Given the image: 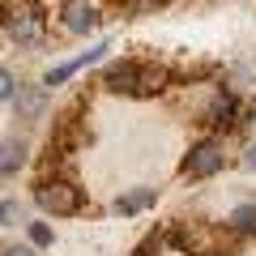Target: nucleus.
<instances>
[{"label":"nucleus","mask_w":256,"mask_h":256,"mask_svg":"<svg viewBox=\"0 0 256 256\" xmlns=\"http://www.w3.org/2000/svg\"><path fill=\"white\" fill-rule=\"evenodd\" d=\"M60 18L68 34H90V30H98V4L94 0H64Z\"/></svg>","instance_id":"423d86ee"},{"label":"nucleus","mask_w":256,"mask_h":256,"mask_svg":"<svg viewBox=\"0 0 256 256\" xmlns=\"http://www.w3.org/2000/svg\"><path fill=\"white\" fill-rule=\"evenodd\" d=\"M22 218V205L18 201H0V226H13Z\"/></svg>","instance_id":"2eb2a0df"},{"label":"nucleus","mask_w":256,"mask_h":256,"mask_svg":"<svg viewBox=\"0 0 256 256\" xmlns=\"http://www.w3.org/2000/svg\"><path fill=\"white\" fill-rule=\"evenodd\" d=\"M4 26L22 47H38L47 38V22H43V4L38 0H13L4 9Z\"/></svg>","instance_id":"7ed1b4c3"},{"label":"nucleus","mask_w":256,"mask_h":256,"mask_svg":"<svg viewBox=\"0 0 256 256\" xmlns=\"http://www.w3.org/2000/svg\"><path fill=\"white\" fill-rule=\"evenodd\" d=\"M222 162H226L222 141L218 137H205V141H196V146L188 150V158H184V175H192V180H210V175L222 171Z\"/></svg>","instance_id":"39448f33"},{"label":"nucleus","mask_w":256,"mask_h":256,"mask_svg":"<svg viewBox=\"0 0 256 256\" xmlns=\"http://www.w3.org/2000/svg\"><path fill=\"white\" fill-rule=\"evenodd\" d=\"M102 86L116 94H132V98H146V94H158L166 86V68L162 64H141V60H120L102 73Z\"/></svg>","instance_id":"f03ea898"},{"label":"nucleus","mask_w":256,"mask_h":256,"mask_svg":"<svg viewBox=\"0 0 256 256\" xmlns=\"http://www.w3.org/2000/svg\"><path fill=\"white\" fill-rule=\"evenodd\" d=\"M22 162H26V141H22V137H4V141H0V180L13 175Z\"/></svg>","instance_id":"1a4fd4ad"},{"label":"nucleus","mask_w":256,"mask_h":256,"mask_svg":"<svg viewBox=\"0 0 256 256\" xmlns=\"http://www.w3.org/2000/svg\"><path fill=\"white\" fill-rule=\"evenodd\" d=\"M248 171H256V146L248 150Z\"/></svg>","instance_id":"f3484780"},{"label":"nucleus","mask_w":256,"mask_h":256,"mask_svg":"<svg viewBox=\"0 0 256 256\" xmlns=\"http://www.w3.org/2000/svg\"><path fill=\"white\" fill-rule=\"evenodd\" d=\"M13 98H18V116L22 120H38L47 111V90H43V86H34V90H22V86H18Z\"/></svg>","instance_id":"6e6552de"},{"label":"nucleus","mask_w":256,"mask_h":256,"mask_svg":"<svg viewBox=\"0 0 256 256\" xmlns=\"http://www.w3.org/2000/svg\"><path fill=\"white\" fill-rule=\"evenodd\" d=\"M154 205V188H137V192H124L116 201V210L120 214H141V210H150Z\"/></svg>","instance_id":"9b49d317"},{"label":"nucleus","mask_w":256,"mask_h":256,"mask_svg":"<svg viewBox=\"0 0 256 256\" xmlns=\"http://www.w3.org/2000/svg\"><path fill=\"white\" fill-rule=\"evenodd\" d=\"M0 256H34V248H30V244H9Z\"/></svg>","instance_id":"dca6fc26"},{"label":"nucleus","mask_w":256,"mask_h":256,"mask_svg":"<svg viewBox=\"0 0 256 256\" xmlns=\"http://www.w3.org/2000/svg\"><path fill=\"white\" fill-rule=\"evenodd\" d=\"M171 248H180L184 256H230L239 244V235L222 222V226H214V222H175L171 226Z\"/></svg>","instance_id":"f257e3e1"},{"label":"nucleus","mask_w":256,"mask_h":256,"mask_svg":"<svg viewBox=\"0 0 256 256\" xmlns=\"http://www.w3.org/2000/svg\"><path fill=\"white\" fill-rule=\"evenodd\" d=\"M13 94H18V77H13L9 68H4V64H0V102H9Z\"/></svg>","instance_id":"4468645a"},{"label":"nucleus","mask_w":256,"mask_h":256,"mask_svg":"<svg viewBox=\"0 0 256 256\" xmlns=\"http://www.w3.org/2000/svg\"><path fill=\"white\" fill-rule=\"evenodd\" d=\"M226 226L235 230V235H256V205H235L226 218Z\"/></svg>","instance_id":"9d476101"},{"label":"nucleus","mask_w":256,"mask_h":256,"mask_svg":"<svg viewBox=\"0 0 256 256\" xmlns=\"http://www.w3.org/2000/svg\"><path fill=\"white\" fill-rule=\"evenodd\" d=\"M34 205H38L43 214L68 218V214L82 210V188H77L73 180H60V175H52V180H38V184H34Z\"/></svg>","instance_id":"20e7f679"},{"label":"nucleus","mask_w":256,"mask_h":256,"mask_svg":"<svg viewBox=\"0 0 256 256\" xmlns=\"http://www.w3.org/2000/svg\"><path fill=\"white\" fill-rule=\"evenodd\" d=\"M107 52H111V47H107V43H98V47H90V52H82V56H73V60H64V64H56L52 73L43 77V90H52V86H60V82H68V77H73V73H82L86 64H98V60H102V56H107Z\"/></svg>","instance_id":"0eeeda50"},{"label":"nucleus","mask_w":256,"mask_h":256,"mask_svg":"<svg viewBox=\"0 0 256 256\" xmlns=\"http://www.w3.org/2000/svg\"><path fill=\"white\" fill-rule=\"evenodd\" d=\"M30 248H52V226L47 222H30Z\"/></svg>","instance_id":"ddd939ff"},{"label":"nucleus","mask_w":256,"mask_h":256,"mask_svg":"<svg viewBox=\"0 0 256 256\" xmlns=\"http://www.w3.org/2000/svg\"><path fill=\"white\" fill-rule=\"evenodd\" d=\"M235 111H239L235 94H230V90H218V98H214V107H210L214 124H235Z\"/></svg>","instance_id":"f8f14e48"}]
</instances>
